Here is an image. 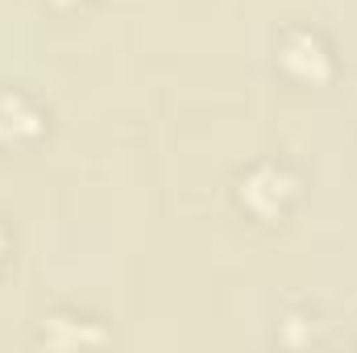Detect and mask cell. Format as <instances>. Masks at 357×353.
<instances>
[{"label":"cell","instance_id":"cell-1","mask_svg":"<svg viewBox=\"0 0 357 353\" xmlns=\"http://www.w3.org/2000/svg\"><path fill=\"white\" fill-rule=\"evenodd\" d=\"M287 195H291V179L282 175V171H274V167H258L254 175L245 179V187H241V200L258 216H274Z\"/></svg>","mask_w":357,"mask_h":353},{"label":"cell","instance_id":"cell-2","mask_svg":"<svg viewBox=\"0 0 357 353\" xmlns=\"http://www.w3.org/2000/svg\"><path fill=\"white\" fill-rule=\"evenodd\" d=\"M282 67L295 71V75H303V80H324L328 75V54H324V46L312 33H295L282 46Z\"/></svg>","mask_w":357,"mask_h":353},{"label":"cell","instance_id":"cell-3","mask_svg":"<svg viewBox=\"0 0 357 353\" xmlns=\"http://www.w3.org/2000/svg\"><path fill=\"white\" fill-rule=\"evenodd\" d=\"M42 129V117L21 96H0V142H17Z\"/></svg>","mask_w":357,"mask_h":353},{"label":"cell","instance_id":"cell-4","mask_svg":"<svg viewBox=\"0 0 357 353\" xmlns=\"http://www.w3.org/2000/svg\"><path fill=\"white\" fill-rule=\"evenodd\" d=\"M0 246H4V237H0Z\"/></svg>","mask_w":357,"mask_h":353}]
</instances>
